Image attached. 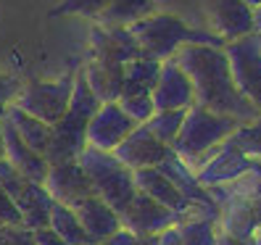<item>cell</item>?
I'll list each match as a JSON object with an SVG mask.
<instances>
[{
	"mask_svg": "<svg viewBox=\"0 0 261 245\" xmlns=\"http://www.w3.org/2000/svg\"><path fill=\"white\" fill-rule=\"evenodd\" d=\"M174 61L179 69L188 74L193 85L195 105L206 111L232 116L240 124L256 121L261 114L245 100L229 74V61L224 56V48H211V45H185L179 48Z\"/></svg>",
	"mask_w": 261,
	"mask_h": 245,
	"instance_id": "obj_1",
	"label": "cell"
},
{
	"mask_svg": "<svg viewBox=\"0 0 261 245\" xmlns=\"http://www.w3.org/2000/svg\"><path fill=\"white\" fill-rule=\"evenodd\" d=\"M150 13H156V3L153 0H109L103 11L95 16L98 26H132Z\"/></svg>",
	"mask_w": 261,
	"mask_h": 245,
	"instance_id": "obj_23",
	"label": "cell"
},
{
	"mask_svg": "<svg viewBox=\"0 0 261 245\" xmlns=\"http://www.w3.org/2000/svg\"><path fill=\"white\" fill-rule=\"evenodd\" d=\"M253 32H256V35H261V6H258V8H253Z\"/></svg>",
	"mask_w": 261,
	"mask_h": 245,
	"instance_id": "obj_39",
	"label": "cell"
},
{
	"mask_svg": "<svg viewBox=\"0 0 261 245\" xmlns=\"http://www.w3.org/2000/svg\"><path fill=\"white\" fill-rule=\"evenodd\" d=\"M48 229H50L56 237L64 240L66 245H87L90 242V237L85 235L80 219H76L74 208H66V206H61V203H53V208H50Z\"/></svg>",
	"mask_w": 261,
	"mask_h": 245,
	"instance_id": "obj_25",
	"label": "cell"
},
{
	"mask_svg": "<svg viewBox=\"0 0 261 245\" xmlns=\"http://www.w3.org/2000/svg\"><path fill=\"white\" fill-rule=\"evenodd\" d=\"M129 29V35L135 37V42L140 45V50L145 58L153 61H169L174 58L179 48L185 45H211V48H224V40H219L217 35H211L208 29H195L188 26L179 16L172 13H150V16L135 21Z\"/></svg>",
	"mask_w": 261,
	"mask_h": 245,
	"instance_id": "obj_2",
	"label": "cell"
},
{
	"mask_svg": "<svg viewBox=\"0 0 261 245\" xmlns=\"http://www.w3.org/2000/svg\"><path fill=\"white\" fill-rule=\"evenodd\" d=\"M217 245H253V242H251V240H238V237H229V235L219 232V237H217Z\"/></svg>",
	"mask_w": 261,
	"mask_h": 245,
	"instance_id": "obj_37",
	"label": "cell"
},
{
	"mask_svg": "<svg viewBox=\"0 0 261 245\" xmlns=\"http://www.w3.org/2000/svg\"><path fill=\"white\" fill-rule=\"evenodd\" d=\"M188 111H156L148 121H145V129L156 137V140L166 148H172V143L177 140V134L182 129V121H185Z\"/></svg>",
	"mask_w": 261,
	"mask_h": 245,
	"instance_id": "obj_26",
	"label": "cell"
},
{
	"mask_svg": "<svg viewBox=\"0 0 261 245\" xmlns=\"http://www.w3.org/2000/svg\"><path fill=\"white\" fill-rule=\"evenodd\" d=\"M132 177H135V187H137V193H143L145 198H150V201H156L159 206H164V208H169L177 216V222L188 213V201L182 198L179 193H177V187L169 182L156 166H148V169H137V172H132Z\"/></svg>",
	"mask_w": 261,
	"mask_h": 245,
	"instance_id": "obj_19",
	"label": "cell"
},
{
	"mask_svg": "<svg viewBox=\"0 0 261 245\" xmlns=\"http://www.w3.org/2000/svg\"><path fill=\"white\" fill-rule=\"evenodd\" d=\"M143 50L124 26H98L90 29V58L106 61V64L124 66L127 61L140 58Z\"/></svg>",
	"mask_w": 261,
	"mask_h": 245,
	"instance_id": "obj_15",
	"label": "cell"
},
{
	"mask_svg": "<svg viewBox=\"0 0 261 245\" xmlns=\"http://www.w3.org/2000/svg\"><path fill=\"white\" fill-rule=\"evenodd\" d=\"M251 208H253V222H256V229H261V195L251 201Z\"/></svg>",
	"mask_w": 261,
	"mask_h": 245,
	"instance_id": "obj_38",
	"label": "cell"
},
{
	"mask_svg": "<svg viewBox=\"0 0 261 245\" xmlns=\"http://www.w3.org/2000/svg\"><path fill=\"white\" fill-rule=\"evenodd\" d=\"M0 227H21V213L3 187H0Z\"/></svg>",
	"mask_w": 261,
	"mask_h": 245,
	"instance_id": "obj_32",
	"label": "cell"
},
{
	"mask_svg": "<svg viewBox=\"0 0 261 245\" xmlns=\"http://www.w3.org/2000/svg\"><path fill=\"white\" fill-rule=\"evenodd\" d=\"M224 56L229 61V74L238 93L261 114V50L256 45V35L227 42Z\"/></svg>",
	"mask_w": 261,
	"mask_h": 245,
	"instance_id": "obj_8",
	"label": "cell"
},
{
	"mask_svg": "<svg viewBox=\"0 0 261 245\" xmlns=\"http://www.w3.org/2000/svg\"><path fill=\"white\" fill-rule=\"evenodd\" d=\"M98 108H100V103L93 95V90L87 87L82 71H74V87H71L69 108H66L64 119L56 121L50 127V145H48V153H45L48 166L76 161V156H80L87 145V140H85L87 121L93 119V114Z\"/></svg>",
	"mask_w": 261,
	"mask_h": 245,
	"instance_id": "obj_3",
	"label": "cell"
},
{
	"mask_svg": "<svg viewBox=\"0 0 261 245\" xmlns=\"http://www.w3.org/2000/svg\"><path fill=\"white\" fill-rule=\"evenodd\" d=\"M119 222H121V227L129 229L137 237H153V235H161L164 229L174 227L177 216L169 208L159 206L156 201L145 198L143 193H137L132 198V203L119 213Z\"/></svg>",
	"mask_w": 261,
	"mask_h": 245,
	"instance_id": "obj_14",
	"label": "cell"
},
{
	"mask_svg": "<svg viewBox=\"0 0 261 245\" xmlns=\"http://www.w3.org/2000/svg\"><path fill=\"white\" fill-rule=\"evenodd\" d=\"M76 164H80V169L87 174V179L93 182L95 195L106 206H111L116 213L124 211L132 203V198L137 195L132 172L124 164L116 161L114 153L85 145V150L76 156Z\"/></svg>",
	"mask_w": 261,
	"mask_h": 245,
	"instance_id": "obj_5",
	"label": "cell"
},
{
	"mask_svg": "<svg viewBox=\"0 0 261 245\" xmlns=\"http://www.w3.org/2000/svg\"><path fill=\"white\" fill-rule=\"evenodd\" d=\"M153 105L156 111H188L190 105H195L193 95V85L188 79V74L179 69L174 58L161 61V71H159V82L153 87Z\"/></svg>",
	"mask_w": 261,
	"mask_h": 245,
	"instance_id": "obj_13",
	"label": "cell"
},
{
	"mask_svg": "<svg viewBox=\"0 0 261 245\" xmlns=\"http://www.w3.org/2000/svg\"><path fill=\"white\" fill-rule=\"evenodd\" d=\"M169 150L172 148L161 145L156 137L145 129V124H137L124 140L116 145L114 156H116L119 164H124L129 172H137V169H148V166H159L169 156Z\"/></svg>",
	"mask_w": 261,
	"mask_h": 245,
	"instance_id": "obj_16",
	"label": "cell"
},
{
	"mask_svg": "<svg viewBox=\"0 0 261 245\" xmlns=\"http://www.w3.org/2000/svg\"><path fill=\"white\" fill-rule=\"evenodd\" d=\"M177 227V235L182 245H217L219 237V222H211V219H188V222H179Z\"/></svg>",
	"mask_w": 261,
	"mask_h": 245,
	"instance_id": "obj_27",
	"label": "cell"
},
{
	"mask_svg": "<svg viewBox=\"0 0 261 245\" xmlns=\"http://www.w3.org/2000/svg\"><path fill=\"white\" fill-rule=\"evenodd\" d=\"M251 242H253V245H261V229H256V232H253Z\"/></svg>",
	"mask_w": 261,
	"mask_h": 245,
	"instance_id": "obj_41",
	"label": "cell"
},
{
	"mask_svg": "<svg viewBox=\"0 0 261 245\" xmlns=\"http://www.w3.org/2000/svg\"><path fill=\"white\" fill-rule=\"evenodd\" d=\"M35 242L37 245H66L64 240H61V237H56L53 232H50V229L48 227H42V229H35Z\"/></svg>",
	"mask_w": 261,
	"mask_h": 245,
	"instance_id": "obj_35",
	"label": "cell"
},
{
	"mask_svg": "<svg viewBox=\"0 0 261 245\" xmlns=\"http://www.w3.org/2000/svg\"><path fill=\"white\" fill-rule=\"evenodd\" d=\"M19 85L11 79V76H3L0 74V114H3V108L8 103H13V98H16V93H19Z\"/></svg>",
	"mask_w": 261,
	"mask_h": 245,
	"instance_id": "obj_33",
	"label": "cell"
},
{
	"mask_svg": "<svg viewBox=\"0 0 261 245\" xmlns=\"http://www.w3.org/2000/svg\"><path fill=\"white\" fill-rule=\"evenodd\" d=\"M0 119H3V114H0ZM0 158H3V132H0Z\"/></svg>",
	"mask_w": 261,
	"mask_h": 245,
	"instance_id": "obj_42",
	"label": "cell"
},
{
	"mask_svg": "<svg viewBox=\"0 0 261 245\" xmlns=\"http://www.w3.org/2000/svg\"><path fill=\"white\" fill-rule=\"evenodd\" d=\"M42 187L48 190V195L53 198V203H61L66 208L82 206L87 198L95 195L93 182L87 179V174L80 169L76 161L50 166L48 177H45V182H42Z\"/></svg>",
	"mask_w": 261,
	"mask_h": 245,
	"instance_id": "obj_11",
	"label": "cell"
},
{
	"mask_svg": "<svg viewBox=\"0 0 261 245\" xmlns=\"http://www.w3.org/2000/svg\"><path fill=\"white\" fill-rule=\"evenodd\" d=\"M229 145H235L240 153H245L248 158L261 161V116L248 124H240L238 132L227 140Z\"/></svg>",
	"mask_w": 261,
	"mask_h": 245,
	"instance_id": "obj_28",
	"label": "cell"
},
{
	"mask_svg": "<svg viewBox=\"0 0 261 245\" xmlns=\"http://www.w3.org/2000/svg\"><path fill=\"white\" fill-rule=\"evenodd\" d=\"M87 245H106V242H87Z\"/></svg>",
	"mask_w": 261,
	"mask_h": 245,
	"instance_id": "obj_43",
	"label": "cell"
},
{
	"mask_svg": "<svg viewBox=\"0 0 261 245\" xmlns=\"http://www.w3.org/2000/svg\"><path fill=\"white\" fill-rule=\"evenodd\" d=\"M256 166V158H248L245 153H240L235 145L222 143L219 148H214L208 156H203L195 166V179L201 182V187H222L229 182L240 179L243 174H248Z\"/></svg>",
	"mask_w": 261,
	"mask_h": 245,
	"instance_id": "obj_9",
	"label": "cell"
},
{
	"mask_svg": "<svg viewBox=\"0 0 261 245\" xmlns=\"http://www.w3.org/2000/svg\"><path fill=\"white\" fill-rule=\"evenodd\" d=\"M74 213H76V219H80L85 235L90 237V242H106L114 232L121 229L119 213L111 206H106L98 195L87 198L82 206H76Z\"/></svg>",
	"mask_w": 261,
	"mask_h": 245,
	"instance_id": "obj_20",
	"label": "cell"
},
{
	"mask_svg": "<svg viewBox=\"0 0 261 245\" xmlns=\"http://www.w3.org/2000/svg\"><path fill=\"white\" fill-rule=\"evenodd\" d=\"M71 87H74V74H64L61 79H48V82H40V79L27 82L13 98V105L19 111L40 119L42 124L53 127L56 121L64 119L69 108Z\"/></svg>",
	"mask_w": 261,
	"mask_h": 245,
	"instance_id": "obj_6",
	"label": "cell"
},
{
	"mask_svg": "<svg viewBox=\"0 0 261 245\" xmlns=\"http://www.w3.org/2000/svg\"><path fill=\"white\" fill-rule=\"evenodd\" d=\"M159 71H161V61H153V58H145V56L127 61L121 95H150L156 82H159Z\"/></svg>",
	"mask_w": 261,
	"mask_h": 245,
	"instance_id": "obj_24",
	"label": "cell"
},
{
	"mask_svg": "<svg viewBox=\"0 0 261 245\" xmlns=\"http://www.w3.org/2000/svg\"><path fill=\"white\" fill-rule=\"evenodd\" d=\"M238 127L240 121L232 116H222V114L201 108V105H190L177 140L172 143V153L185 161L190 169H195L198 161L208 156L214 148L227 143L238 132Z\"/></svg>",
	"mask_w": 261,
	"mask_h": 245,
	"instance_id": "obj_4",
	"label": "cell"
},
{
	"mask_svg": "<svg viewBox=\"0 0 261 245\" xmlns=\"http://www.w3.org/2000/svg\"><path fill=\"white\" fill-rule=\"evenodd\" d=\"M137 124L119 108V103H100V108L87 121L85 140L90 148H98L106 153H114L116 145L135 129Z\"/></svg>",
	"mask_w": 261,
	"mask_h": 245,
	"instance_id": "obj_12",
	"label": "cell"
},
{
	"mask_svg": "<svg viewBox=\"0 0 261 245\" xmlns=\"http://www.w3.org/2000/svg\"><path fill=\"white\" fill-rule=\"evenodd\" d=\"M159 245H182L179 242V235H177V227H169L159 235Z\"/></svg>",
	"mask_w": 261,
	"mask_h": 245,
	"instance_id": "obj_36",
	"label": "cell"
},
{
	"mask_svg": "<svg viewBox=\"0 0 261 245\" xmlns=\"http://www.w3.org/2000/svg\"><path fill=\"white\" fill-rule=\"evenodd\" d=\"M243 3H245V6H248V8L253 11V8H258V6H261V0H243Z\"/></svg>",
	"mask_w": 261,
	"mask_h": 245,
	"instance_id": "obj_40",
	"label": "cell"
},
{
	"mask_svg": "<svg viewBox=\"0 0 261 245\" xmlns=\"http://www.w3.org/2000/svg\"><path fill=\"white\" fill-rule=\"evenodd\" d=\"M3 116H6L8 124L16 129V134L21 137V143H24L27 148H32L37 156L45 158L48 145H50V127L42 124L40 119H35V116H29V114L19 111L13 103H8L6 108H3Z\"/></svg>",
	"mask_w": 261,
	"mask_h": 245,
	"instance_id": "obj_22",
	"label": "cell"
},
{
	"mask_svg": "<svg viewBox=\"0 0 261 245\" xmlns=\"http://www.w3.org/2000/svg\"><path fill=\"white\" fill-rule=\"evenodd\" d=\"M0 132H3V158L16 169L21 177H27L29 182H35V185H42L45 177H48V161H45L42 156H37V153L32 148H27L21 143V137L16 134V129H13L6 116L0 119Z\"/></svg>",
	"mask_w": 261,
	"mask_h": 245,
	"instance_id": "obj_17",
	"label": "cell"
},
{
	"mask_svg": "<svg viewBox=\"0 0 261 245\" xmlns=\"http://www.w3.org/2000/svg\"><path fill=\"white\" fill-rule=\"evenodd\" d=\"M109 0H61V3L53 8V16H87L93 19L103 11V6Z\"/></svg>",
	"mask_w": 261,
	"mask_h": 245,
	"instance_id": "obj_30",
	"label": "cell"
},
{
	"mask_svg": "<svg viewBox=\"0 0 261 245\" xmlns=\"http://www.w3.org/2000/svg\"><path fill=\"white\" fill-rule=\"evenodd\" d=\"M87 87L93 90V95L98 103H116L121 95V85H124V66L116 64H106V61L90 58L85 61V66L80 69Z\"/></svg>",
	"mask_w": 261,
	"mask_h": 245,
	"instance_id": "obj_21",
	"label": "cell"
},
{
	"mask_svg": "<svg viewBox=\"0 0 261 245\" xmlns=\"http://www.w3.org/2000/svg\"><path fill=\"white\" fill-rule=\"evenodd\" d=\"M208 32L224 42L253 35V11L243 0H201Z\"/></svg>",
	"mask_w": 261,
	"mask_h": 245,
	"instance_id": "obj_10",
	"label": "cell"
},
{
	"mask_svg": "<svg viewBox=\"0 0 261 245\" xmlns=\"http://www.w3.org/2000/svg\"><path fill=\"white\" fill-rule=\"evenodd\" d=\"M156 169L177 187V193L188 201V206H201V208H208V211H219L217 203L211 201L208 190L201 187V182L195 179V172H193L182 158H177L172 150H169V156L156 166Z\"/></svg>",
	"mask_w": 261,
	"mask_h": 245,
	"instance_id": "obj_18",
	"label": "cell"
},
{
	"mask_svg": "<svg viewBox=\"0 0 261 245\" xmlns=\"http://www.w3.org/2000/svg\"><path fill=\"white\" fill-rule=\"evenodd\" d=\"M106 245H143V237H137V235L129 232V229L121 227L119 232H114L109 240H106Z\"/></svg>",
	"mask_w": 261,
	"mask_h": 245,
	"instance_id": "obj_34",
	"label": "cell"
},
{
	"mask_svg": "<svg viewBox=\"0 0 261 245\" xmlns=\"http://www.w3.org/2000/svg\"><path fill=\"white\" fill-rule=\"evenodd\" d=\"M116 103H119V108L135 121V124H145V121L156 114V105H153L150 95H121Z\"/></svg>",
	"mask_w": 261,
	"mask_h": 245,
	"instance_id": "obj_29",
	"label": "cell"
},
{
	"mask_svg": "<svg viewBox=\"0 0 261 245\" xmlns=\"http://www.w3.org/2000/svg\"><path fill=\"white\" fill-rule=\"evenodd\" d=\"M0 187L6 190V195L13 201V206L19 208L21 227H27L29 232L48 227L53 198L48 195V190L42 185H35L27 177H21L6 158H0Z\"/></svg>",
	"mask_w": 261,
	"mask_h": 245,
	"instance_id": "obj_7",
	"label": "cell"
},
{
	"mask_svg": "<svg viewBox=\"0 0 261 245\" xmlns=\"http://www.w3.org/2000/svg\"><path fill=\"white\" fill-rule=\"evenodd\" d=\"M0 245H37L27 227H0Z\"/></svg>",
	"mask_w": 261,
	"mask_h": 245,
	"instance_id": "obj_31",
	"label": "cell"
}]
</instances>
